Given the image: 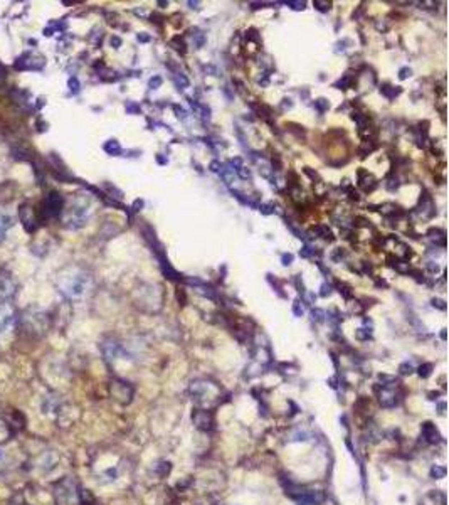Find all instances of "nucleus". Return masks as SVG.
<instances>
[{"mask_svg":"<svg viewBox=\"0 0 449 505\" xmlns=\"http://www.w3.org/2000/svg\"><path fill=\"white\" fill-rule=\"evenodd\" d=\"M58 288L66 298L79 300L88 293L91 288V276L79 268H71L59 276Z\"/></svg>","mask_w":449,"mask_h":505,"instance_id":"obj_1","label":"nucleus"},{"mask_svg":"<svg viewBox=\"0 0 449 505\" xmlns=\"http://www.w3.org/2000/svg\"><path fill=\"white\" fill-rule=\"evenodd\" d=\"M188 393H190L193 403L197 406H200V409L212 408V406H217L220 403L219 386L210 381H205V379L192 381L190 388H188Z\"/></svg>","mask_w":449,"mask_h":505,"instance_id":"obj_2","label":"nucleus"},{"mask_svg":"<svg viewBox=\"0 0 449 505\" xmlns=\"http://www.w3.org/2000/svg\"><path fill=\"white\" fill-rule=\"evenodd\" d=\"M89 212H91L89 201L84 199V197H76V199L71 201V204L66 207L64 226L68 229L83 228V226L86 224L88 218H89Z\"/></svg>","mask_w":449,"mask_h":505,"instance_id":"obj_3","label":"nucleus"},{"mask_svg":"<svg viewBox=\"0 0 449 505\" xmlns=\"http://www.w3.org/2000/svg\"><path fill=\"white\" fill-rule=\"evenodd\" d=\"M111 396L118 403L128 404L133 398V388L125 381H113L111 382Z\"/></svg>","mask_w":449,"mask_h":505,"instance_id":"obj_4","label":"nucleus"},{"mask_svg":"<svg viewBox=\"0 0 449 505\" xmlns=\"http://www.w3.org/2000/svg\"><path fill=\"white\" fill-rule=\"evenodd\" d=\"M58 497L63 500V502L74 503L79 497L76 492V483L71 478H66L61 483H58Z\"/></svg>","mask_w":449,"mask_h":505,"instance_id":"obj_5","label":"nucleus"},{"mask_svg":"<svg viewBox=\"0 0 449 505\" xmlns=\"http://www.w3.org/2000/svg\"><path fill=\"white\" fill-rule=\"evenodd\" d=\"M192 421L198 429H202V431H210V429L214 428V418H212V414L207 411V409H200V408L193 409Z\"/></svg>","mask_w":449,"mask_h":505,"instance_id":"obj_6","label":"nucleus"},{"mask_svg":"<svg viewBox=\"0 0 449 505\" xmlns=\"http://www.w3.org/2000/svg\"><path fill=\"white\" fill-rule=\"evenodd\" d=\"M63 206H64L63 197L58 192H51L44 201V214L47 218H54V216H58L63 211Z\"/></svg>","mask_w":449,"mask_h":505,"instance_id":"obj_7","label":"nucleus"},{"mask_svg":"<svg viewBox=\"0 0 449 505\" xmlns=\"http://www.w3.org/2000/svg\"><path fill=\"white\" fill-rule=\"evenodd\" d=\"M397 396L399 394H397V391H395L394 382H390V384H384V388H382V391L379 393V401L384 408H394V406L399 403V398H397Z\"/></svg>","mask_w":449,"mask_h":505,"instance_id":"obj_8","label":"nucleus"},{"mask_svg":"<svg viewBox=\"0 0 449 505\" xmlns=\"http://www.w3.org/2000/svg\"><path fill=\"white\" fill-rule=\"evenodd\" d=\"M24 59L27 61H22V59H17V69H29V71H39L44 68V58L42 56H32L31 53L24 56Z\"/></svg>","mask_w":449,"mask_h":505,"instance_id":"obj_9","label":"nucleus"},{"mask_svg":"<svg viewBox=\"0 0 449 505\" xmlns=\"http://www.w3.org/2000/svg\"><path fill=\"white\" fill-rule=\"evenodd\" d=\"M14 323V308L9 303H0V332H6Z\"/></svg>","mask_w":449,"mask_h":505,"instance_id":"obj_10","label":"nucleus"},{"mask_svg":"<svg viewBox=\"0 0 449 505\" xmlns=\"http://www.w3.org/2000/svg\"><path fill=\"white\" fill-rule=\"evenodd\" d=\"M298 500H300V505H321L327 500V495L320 492V490H316V492H303V495Z\"/></svg>","mask_w":449,"mask_h":505,"instance_id":"obj_11","label":"nucleus"},{"mask_svg":"<svg viewBox=\"0 0 449 505\" xmlns=\"http://www.w3.org/2000/svg\"><path fill=\"white\" fill-rule=\"evenodd\" d=\"M16 291V285H14L12 278L9 275H0V300L11 298Z\"/></svg>","mask_w":449,"mask_h":505,"instance_id":"obj_12","label":"nucleus"},{"mask_svg":"<svg viewBox=\"0 0 449 505\" xmlns=\"http://www.w3.org/2000/svg\"><path fill=\"white\" fill-rule=\"evenodd\" d=\"M12 226H14L12 214L9 211H6V209H2V207H0V241H4V239H6L7 231L11 229Z\"/></svg>","mask_w":449,"mask_h":505,"instance_id":"obj_13","label":"nucleus"},{"mask_svg":"<svg viewBox=\"0 0 449 505\" xmlns=\"http://www.w3.org/2000/svg\"><path fill=\"white\" fill-rule=\"evenodd\" d=\"M422 436H424V440H426L427 443H431V445H434V443H437L439 440H441V435H439L436 426L429 421L422 424Z\"/></svg>","mask_w":449,"mask_h":505,"instance_id":"obj_14","label":"nucleus"},{"mask_svg":"<svg viewBox=\"0 0 449 505\" xmlns=\"http://www.w3.org/2000/svg\"><path fill=\"white\" fill-rule=\"evenodd\" d=\"M101 349H103V354H105V357L108 359V361H111V359H116L121 354V346L118 342H115V341H106L101 346Z\"/></svg>","mask_w":449,"mask_h":505,"instance_id":"obj_15","label":"nucleus"},{"mask_svg":"<svg viewBox=\"0 0 449 505\" xmlns=\"http://www.w3.org/2000/svg\"><path fill=\"white\" fill-rule=\"evenodd\" d=\"M160 263H162V271H163V275H167V278H170V280H178V273L173 270L172 266L168 264V261L165 258H160Z\"/></svg>","mask_w":449,"mask_h":505,"instance_id":"obj_16","label":"nucleus"},{"mask_svg":"<svg viewBox=\"0 0 449 505\" xmlns=\"http://www.w3.org/2000/svg\"><path fill=\"white\" fill-rule=\"evenodd\" d=\"M103 148H105V152H108L110 155H120L121 153V147L116 140H108L106 143L103 145Z\"/></svg>","mask_w":449,"mask_h":505,"instance_id":"obj_17","label":"nucleus"},{"mask_svg":"<svg viewBox=\"0 0 449 505\" xmlns=\"http://www.w3.org/2000/svg\"><path fill=\"white\" fill-rule=\"evenodd\" d=\"M58 406H59L58 396H49V398H46L44 401V411L51 413V411H54V409H58Z\"/></svg>","mask_w":449,"mask_h":505,"instance_id":"obj_18","label":"nucleus"},{"mask_svg":"<svg viewBox=\"0 0 449 505\" xmlns=\"http://www.w3.org/2000/svg\"><path fill=\"white\" fill-rule=\"evenodd\" d=\"M170 46L175 51H178V53H185V44H183V41L180 37H173V39L170 41Z\"/></svg>","mask_w":449,"mask_h":505,"instance_id":"obj_19","label":"nucleus"},{"mask_svg":"<svg viewBox=\"0 0 449 505\" xmlns=\"http://www.w3.org/2000/svg\"><path fill=\"white\" fill-rule=\"evenodd\" d=\"M170 468H172V466H170L168 461H160V463L157 465V473L160 476H165V475L170 473Z\"/></svg>","mask_w":449,"mask_h":505,"instance_id":"obj_20","label":"nucleus"},{"mask_svg":"<svg viewBox=\"0 0 449 505\" xmlns=\"http://www.w3.org/2000/svg\"><path fill=\"white\" fill-rule=\"evenodd\" d=\"M380 91L384 93L385 96L389 98V100H392V98H395L397 94L400 93V89H395V88H392V86H382V88H380Z\"/></svg>","mask_w":449,"mask_h":505,"instance_id":"obj_21","label":"nucleus"},{"mask_svg":"<svg viewBox=\"0 0 449 505\" xmlns=\"http://www.w3.org/2000/svg\"><path fill=\"white\" fill-rule=\"evenodd\" d=\"M316 233L320 234V238H325V239H332V231H330L327 226H316L315 228Z\"/></svg>","mask_w":449,"mask_h":505,"instance_id":"obj_22","label":"nucleus"},{"mask_svg":"<svg viewBox=\"0 0 449 505\" xmlns=\"http://www.w3.org/2000/svg\"><path fill=\"white\" fill-rule=\"evenodd\" d=\"M444 475H446V468H444V466L436 465V466H432V468H431V476H432V478H444Z\"/></svg>","mask_w":449,"mask_h":505,"instance_id":"obj_23","label":"nucleus"},{"mask_svg":"<svg viewBox=\"0 0 449 505\" xmlns=\"http://www.w3.org/2000/svg\"><path fill=\"white\" fill-rule=\"evenodd\" d=\"M432 372V364H424L419 367V376L420 377H429Z\"/></svg>","mask_w":449,"mask_h":505,"instance_id":"obj_24","label":"nucleus"},{"mask_svg":"<svg viewBox=\"0 0 449 505\" xmlns=\"http://www.w3.org/2000/svg\"><path fill=\"white\" fill-rule=\"evenodd\" d=\"M68 86H69V89H71V93H78V91H79V88H81V84H79V81H78L76 78H69Z\"/></svg>","mask_w":449,"mask_h":505,"instance_id":"obj_25","label":"nucleus"},{"mask_svg":"<svg viewBox=\"0 0 449 505\" xmlns=\"http://www.w3.org/2000/svg\"><path fill=\"white\" fill-rule=\"evenodd\" d=\"M370 335H372V332H370V330H367V328H358L357 330V339H360V341H368V339H370Z\"/></svg>","mask_w":449,"mask_h":505,"instance_id":"obj_26","label":"nucleus"},{"mask_svg":"<svg viewBox=\"0 0 449 505\" xmlns=\"http://www.w3.org/2000/svg\"><path fill=\"white\" fill-rule=\"evenodd\" d=\"M311 315H313V320H316V322H318V323L325 322V311H323V310H318V308H316V310L311 311Z\"/></svg>","mask_w":449,"mask_h":505,"instance_id":"obj_27","label":"nucleus"},{"mask_svg":"<svg viewBox=\"0 0 449 505\" xmlns=\"http://www.w3.org/2000/svg\"><path fill=\"white\" fill-rule=\"evenodd\" d=\"M315 106L318 108V111H325V110H328L330 103L327 100H323V98H320V100L315 101Z\"/></svg>","mask_w":449,"mask_h":505,"instance_id":"obj_28","label":"nucleus"},{"mask_svg":"<svg viewBox=\"0 0 449 505\" xmlns=\"http://www.w3.org/2000/svg\"><path fill=\"white\" fill-rule=\"evenodd\" d=\"M315 7L318 9V11H321V12H328L330 11V2H320V0H316Z\"/></svg>","mask_w":449,"mask_h":505,"instance_id":"obj_29","label":"nucleus"},{"mask_svg":"<svg viewBox=\"0 0 449 505\" xmlns=\"http://www.w3.org/2000/svg\"><path fill=\"white\" fill-rule=\"evenodd\" d=\"M293 311H295V315H296V317H303V313H305V308L300 305V301H295V305H293Z\"/></svg>","mask_w":449,"mask_h":505,"instance_id":"obj_30","label":"nucleus"},{"mask_svg":"<svg viewBox=\"0 0 449 505\" xmlns=\"http://www.w3.org/2000/svg\"><path fill=\"white\" fill-rule=\"evenodd\" d=\"M193 37H195V46L197 47H202L204 46V42H205V37L202 32H197V34H193Z\"/></svg>","mask_w":449,"mask_h":505,"instance_id":"obj_31","label":"nucleus"},{"mask_svg":"<svg viewBox=\"0 0 449 505\" xmlns=\"http://www.w3.org/2000/svg\"><path fill=\"white\" fill-rule=\"evenodd\" d=\"M175 79H177L178 86H180V84H182V88H187V86H188V79H187L185 76H183V74H182V73H178Z\"/></svg>","mask_w":449,"mask_h":505,"instance_id":"obj_32","label":"nucleus"},{"mask_svg":"<svg viewBox=\"0 0 449 505\" xmlns=\"http://www.w3.org/2000/svg\"><path fill=\"white\" fill-rule=\"evenodd\" d=\"M150 88H152V89H157L158 86H160V84H162V78H160V76H155V78H152V79H150Z\"/></svg>","mask_w":449,"mask_h":505,"instance_id":"obj_33","label":"nucleus"},{"mask_svg":"<svg viewBox=\"0 0 449 505\" xmlns=\"http://www.w3.org/2000/svg\"><path fill=\"white\" fill-rule=\"evenodd\" d=\"M126 111H128V113H138L140 111V106L135 105V103L128 101V103H126Z\"/></svg>","mask_w":449,"mask_h":505,"instance_id":"obj_34","label":"nucleus"},{"mask_svg":"<svg viewBox=\"0 0 449 505\" xmlns=\"http://www.w3.org/2000/svg\"><path fill=\"white\" fill-rule=\"evenodd\" d=\"M286 6H291L295 11H303L305 9V2H286Z\"/></svg>","mask_w":449,"mask_h":505,"instance_id":"obj_35","label":"nucleus"},{"mask_svg":"<svg viewBox=\"0 0 449 505\" xmlns=\"http://www.w3.org/2000/svg\"><path fill=\"white\" fill-rule=\"evenodd\" d=\"M412 371H414L412 364H407V362H405V364L400 366V372H402V374H410Z\"/></svg>","mask_w":449,"mask_h":505,"instance_id":"obj_36","label":"nucleus"},{"mask_svg":"<svg viewBox=\"0 0 449 505\" xmlns=\"http://www.w3.org/2000/svg\"><path fill=\"white\" fill-rule=\"evenodd\" d=\"M338 288H340V293H343L345 298L350 296V288H348L347 285H338Z\"/></svg>","mask_w":449,"mask_h":505,"instance_id":"obj_37","label":"nucleus"},{"mask_svg":"<svg viewBox=\"0 0 449 505\" xmlns=\"http://www.w3.org/2000/svg\"><path fill=\"white\" fill-rule=\"evenodd\" d=\"M238 172H239V176L243 177V179H249V177H251V172L246 171V167H239Z\"/></svg>","mask_w":449,"mask_h":505,"instance_id":"obj_38","label":"nucleus"},{"mask_svg":"<svg viewBox=\"0 0 449 505\" xmlns=\"http://www.w3.org/2000/svg\"><path fill=\"white\" fill-rule=\"evenodd\" d=\"M281 259H283V264H285V266H288V264L293 263V254H283Z\"/></svg>","mask_w":449,"mask_h":505,"instance_id":"obj_39","label":"nucleus"},{"mask_svg":"<svg viewBox=\"0 0 449 505\" xmlns=\"http://www.w3.org/2000/svg\"><path fill=\"white\" fill-rule=\"evenodd\" d=\"M273 204H264V206H261V212H263V214H271V212H273Z\"/></svg>","mask_w":449,"mask_h":505,"instance_id":"obj_40","label":"nucleus"},{"mask_svg":"<svg viewBox=\"0 0 449 505\" xmlns=\"http://www.w3.org/2000/svg\"><path fill=\"white\" fill-rule=\"evenodd\" d=\"M410 76V69H407V68H402V69H400V74H399V78L400 79H405V78H409Z\"/></svg>","mask_w":449,"mask_h":505,"instance_id":"obj_41","label":"nucleus"},{"mask_svg":"<svg viewBox=\"0 0 449 505\" xmlns=\"http://www.w3.org/2000/svg\"><path fill=\"white\" fill-rule=\"evenodd\" d=\"M321 296H327V295H330V286L327 285V283H325V285H321V293H320Z\"/></svg>","mask_w":449,"mask_h":505,"instance_id":"obj_42","label":"nucleus"},{"mask_svg":"<svg viewBox=\"0 0 449 505\" xmlns=\"http://www.w3.org/2000/svg\"><path fill=\"white\" fill-rule=\"evenodd\" d=\"M111 46L113 47H120L121 46V39H120V37H111Z\"/></svg>","mask_w":449,"mask_h":505,"instance_id":"obj_43","label":"nucleus"},{"mask_svg":"<svg viewBox=\"0 0 449 505\" xmlns=\"http://www.w3.org/2000/svg\"><path fill=\"white\" fill-rule=\"evenodd\" d=\"M432 305H434V306H439V308H441V310L446 308V305H444V301H442V300H432Z\"/></svg>","mask_w":449,"mask_h":505,"instance_id":"obj_44","label":"nucleus"},{"mask_svg":"<svg viewBox=\"0 0 449 505\" xmlns=\"http://www.w3.org/2000/svg\"><path fill=\"white\" fill-rule=\"evenodd\" d=\"M219 167H220L219 162H212V163H210V171H212V172H219Z\"/></svg>","mask_w":449,"mask_h":505,"instance_id":"obj_45","label":"nucleus"},{"mask_svg":"<svg viewBox=\"0 0 449 505\" xmlns=\"http://www.w3.org/2000/svg\"><path fill=\"white\" fill-rule=\"evenodd\" d=\"M177 298H178V300L182 298V305L185 303V293H183V291H178V293H177Z\"/></svg>","mask_w":449,"mask_h":505,"instance_id":"obj_46","label":"nucleus"},{"mask_svg":"<svg viewBox=\"0 0 449 505\" xmlns=\"http://www.w3.org/2000/svg\"><path fill=\"white\" fill-rule=\"evenodd\" d=\"M138 41H141V42H148V41H150V37H148V36H138Z\"/></svg>","mask_w":449,"mask_h":505,"instance_id":"obj_47","label":"nucleus"},{"mask_svg":"<svg viewBox=\"0 0 449 505\" xmlns=\"http://www.w3.org/2000/svg\"><path fill=\"white\" fill-rule=\"evenodd\" d=\"M4 458V453H2V450H0V460H2Z\"/></svg>","mask_w":449,"mask_h":505,"instance_id":"obj_48","label":"nucleus"}]
</instances>
